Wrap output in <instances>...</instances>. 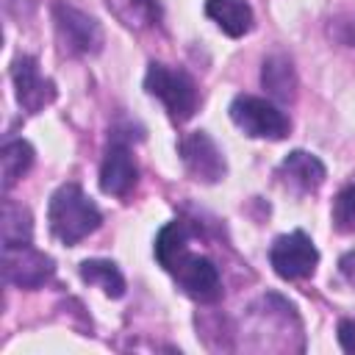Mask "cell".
<instances>
[{
	"label": "cell",
	"instance_id": "cell-9",
	"mask_svg": "<svg viewBox=\"0 0 355 355\" xmlns=\"http://www.w3.org/2000/svg\"><path fill=\"white\" fill-rule=\"evenodd\" d=\"M11 80L17 89V103L22 111L28 114H39L44 111V105H50L55 100V83L42 75L36 58L31 55H19L11 64Z\"/></svg>",
	"mask_w": 355,
	"mask_h": 355
},
{
	"label": "cell",
	"instance_id": "cell-20",
	"mask_svg": "<svg viewBox=\"0 0 355 355\" xmlns=\"http://www.w3.org/2000/svg\"><path fill=\"white\" fill-rule=\"evenodd\" d=\"M338 269H341L344 280L355 286V250H349V252H344V255L338 258Z\"/></svg>",
	"mask_w": 355,
	"mask_h": 355
},
{
	"label": "cell",
	"instance_id": "cell-8",
	"mask_svg": "<svg viewBox=\"0 0 355 355\" xmlns=\"http://www.w3.org/2000/svg\"><path fill=\"white\" fill-rule=\"evenodd\" d=\"M169 275L175 277V283L180 286V291L197 302H211L222 294V280H219V269L214 266V261L194 255V252H183L178 258V263L169 269Z\"/></svg>",
	"mask_w": 355,
	"mask_h": 355
},
{
	"label": "cell",
	"instance_id": "cell-4",
	"mask_svg": "<svg viewBox=\"0 0 355 355\" xmlns=\"http://www.w3.org/2000/svg\"><path fill=\"white\" fill-rule=\"evenodd\" d=\"M272 269L283 280H302L311 277L316 263H319V250L302 230H291L286 236H277L272 250H269Z\"/></svg>",
	"mask_w": 355,
	"mask_h": 355
},
{
	"label": "cell",
	"instance_id": "cell-14",
	"mask_svg": "<svg viewBox=\"0 0 355 355\" xmlns=\"http://www.w3.org/2000/svg\"><path fill=\"white\" fill-rule=\"evenodd\" d=\"M80 277L89 283V286H100L105 291V297H114L119 300L125 294V277L122 272L116 269L114 261H103V258H92V261H83L78 266Z\"/></svg>",
	"mask_w": 355,
	"mask_h": 355
},
{
	"label": "cell",
	"instance_id": "cell-16",
	"mask_svg": "<svg viewBox=\"0 0 355 355\" xmlns=\"http://www.w3.org/2000/svg\"><path fill=\"white\" fill-rule=\"evenodd\" d=\"M183 252H189V233H186V227L180 222L164 225L158 230V236H155V258H158V263L169 272Z\"/></svg>",
	"mask_w": 355,
	"mask_h": 355
},
{
	"label": "cell",
	"instance_id": "cell-10",
	"mask_svg": "<svg viewBox=\"0 0 355 355\" xmlns=\"http://www.w3.org/2000/svg\"><path fill=\"white\" fill-rule=\"evenodd\" d=\"M139 180V166L130 155V147L122 141H114L105 150L103 166H100V189L114 197H125Z\"/></svg>",
	"mask_w": 355,
	"mask_h": 355
},
{
	"label": "cell",
	"instance_id": "cell-12",
	"mask_svg": "<svg viewBox=\"0 0 355 355\" xmlns=\"http://www.w3.org/2000/svg\"><path fill=\"white\" fill-rule=\"evenodd\" d=\"M205 14L233 39L252 31V8L247 0H205Z\"/></svg>",
	"mask_w": 355,
	"mask_h": 355
},
{
	"label": "cell",
	"instance_id": "cell-17",
	"mask_svg": "<svg viewBox=\"0 0 355 355\" xmlns=\"http://www.w3.org/2000/svg\"><path fill=\"white\" fill-rule=\"evenodd\" d=\"M33 225H31V211L17 205L14 200L3 202V247H17V244H31Z\"/></svg>",
	"mask_w": 355,
	"mask_h": 355
},
{
	"label": "cell",
	"instance_id": "cell-7",
	"mask_svg": "<svg viewBox=\"0 0 355 355\" xmlns=\"http://www.w3.org/2000/svg\"><path fill=\"white\" fill-rule=\"evenodd\" d=\"M53 272H55L53 258L33 250L31 244L3 247V277H6V283H14L19 288H39L53 277Z\"/></svg>",
	"mask_w": 355,
	"mask_h": 355
},
{
	"label": "cell",
	"instance_id": "cell-15",
	"mask_svg": "<svg viewBox=\"0 0 355 355\" xmlns=\"http://www.w3.org/2000/svg\"><path fill=\"white\" fill-rule=\"evenodd\" d=\"M0 166H3V189L8 191L33 166V147L25 139L6 141L3 144V153H0Z\"/></svg>",
	"mask_w": 355,
	"mask_h": 355
},
{
	"label": "cell",
	"instance_id": "cell-6",
	"mask_svg": "<svg viewBox=\"0 0 355 355\" xmlns=\"http://www.w3.org/2000/svg\"><path fill=\"white\" fill-rule=\"evenodd\" d=\"M178 153H180V161L186 166V172L194 178V180H202V183H216L225 178L227 172V164H225V155L222 150L216 147V141L205 133V130H194V133H186L178 144Z\"/></svg>",
	"mask_w": 355,
	"mask_h": 355
},
{
	"label": "cell",
	"instance_id": "cell-19",
	"mask_svg": "<svg viewBox=\"0 0 355 355\" xmlns=\"http://www.w3.org/2000/svg\"><path fill=\"white\" fill-rule=\"evenodd\" d=\"M338 344L344 352H355V319L338 322Z\"/></svg>",
	"mask_w": 355,
	"mask_h": 355
},
{
	"label": "cell",
	"instance_id": "cell-21",
	"mask_svg": "<svg viewBox=\"0 0 355 355\" xmlns=\"http://www.w3.org/2000/svg\"><path fill=\"white\" fill-rule=\"evenodd\" d=\"M349 44L355 47V19H352V25H349Z\"/></svg>",
	"mask_w": 355,
	"mask_h": 355
},
{
	"label": "cell",
	"instance_id": "cell-1",
	"mask_svg": "<svg viewBox=\"0 0 355 355\" xmlns=\"http://www.w3.org/2000/svg\"><path fill=\"white\" fill-rule=\"evenodd\" d=\"M47 222H50L53 236L61 244L72 247V244H78L80 239H86L89 233H94L100 227L103 214L94 205V200L78 183H64L50 197Z\"/></svg>",
	"mask_w": 355,
	"mask_h": 355
},
{
	"label": "cell",
	"instance_id": "cell-5",
	"mask_svg": "<svg viewBox=\"0 0 355 355\" xmlns=\"http://www.w3.org/2000/svg\"><path fill=\"white\" fill-rule=\"evenodd\" d=\"M53 17H55V31H58V39L64 44L67 53L72 55H89V53H97L100 44H103V31L97 25L94 17H89L86 11L69 6V3H55L53 8Z\"/></svg>",
	"mask_w": 355,
	"mask_h": 355
},
{
	"label": "cell",
	"instance_id": "cell-13",
	"mask_svg": "<svg viewBox=\"0 0 355 355\" xmlns=\"http://www.w3.org/2000/svg\"><path fill=\"white\" fill-rule=\"evenodd\" d=\"M261 83L263 89L280 100V103H291L294 94H297V75H294V67L286 55L275 53L269 58H263V69H261Z\"/></svg>",
	"mask_w": 355,
	"mask_h": 355
},
{
	"label": "cell",
	"instance_id": "cell-3",
	"mask_svg": "<svg viewBox=\"0 0 355 355\" xmlns=\"http://www.w3.org/2000/svg\"><path fill=\"white\" fill-rule=\"evenodd\" d=\"M230 119L239 130H244L252 139H286L291 130L288 116L269 100L252 97V94H239L230 103Z\"/></svg>",
	"mask_w": 355,
	"mask_h": 355
},
{
	"label": "cell",
	"instance_id": "cell-18",
	"mask_svg": "<svg viewBox=\"0 0 355 355\" xmlns=\"http://www.w3.org/2000/svg\"><path fill=\"white\" fill-rule=\"evenodd\" d=\"M333 227L338 233L355 230V183L344 186L333 200Z\"/></svg>",
	"mask_w": 355,
	"mask_h": 355
},
{
	"label": "cell",
	"instance_id": "cell-11",
	"mask_svg": "<svg viewBox=\"0 0 355 355\" xmlns=\"http://www.w3.org/2000/svg\"><path fill=\"white\" fill-rule=\"evenodd\" d=\"M280 175H283V180H286L288 186H294L300 194H311V191H316V189L324 183L327 169H324V164H322L316 155H311V153H305V150H294V153H288V155L283 158Z\"/></svg>",
	"mask_w": 355,
	"mask_h": 355
},
{
	"label": "cell",
	"instance_id": "cell-2",
	"mask_svg": "<svg viewBox=\"0 0 355 355\" xmlns=\"http://www.w3.org/2000/svg\"><path fill=\"white\" fill-rule=\"evenodd\" d=\"M144 89H147V94L158 97L166 105V111L175 122H186L197 111L200 94H197L194 80L183 69H172L166 64L153 61L147 67V75H144Z\"/></svg>",
	"mask_w": 355,
	"mask_h": 355
}]
</instances>
